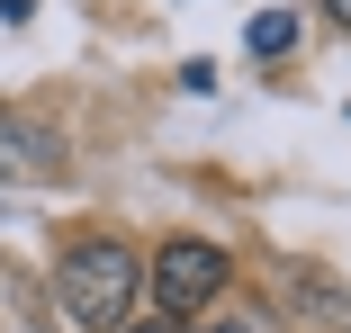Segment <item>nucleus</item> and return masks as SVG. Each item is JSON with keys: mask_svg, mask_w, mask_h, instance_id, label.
<instances>
[{"mask_svg": "<svg viewBox=\"0 0 351 333\" xmlns=\"http://www.w3.org/2000/svg\"><path fill=\"white\" fill-rule=\"evenodd\" d=\"M54 297H63V315L82 333H126L135 297H145V261H135V243H117V234H82L54 261Z\"/></svg>", "mask_w": 351, "mask_h": 333, "instance_id": "f257e3e1", "label": "nucleus"}, {"mask_svg": "<svg viewBox=\"0 0 351 333\" xmlns=\"http://www.w3.org/2000/svg\"><path fill=\"white\" fill-rule=\"evenodd\" d=\"M226 280H234V252H226V243H207V234H171V243L145 261V297H154V315L180 324V333L226 297Z\"/></svg>", "mask_w": 351, "mask_h": 333, "instance_id": "f03ea898", "label": "nucleus"}, {"mask_svg": "<svg viewBox=\"0 0 351 333\" xmlns=\"http://www.w3.org/2000/svg\"><path fill=\"white\" fill-rule=\"evenodd\" d=\"M45 162H63V145L45 136V126L0 117V180H27V171H45Z\"/></svg>", "mask_w": 351, "mask_h": 333, "instance_id": "7ed1b4c3", "label": "nucleus"}, {"mask_svg": "<svg viewBox=\"0 0 351 333\" xmlns=\"http://www.w3.org/2000/svg\"><path fill=\"white\" fill-rule=\"evenodd\" d=\"M298 36H306V18H298V10H261V18L243 27V45H252L261 63H279V54H298Z\"/></svg>", "mask_w": 351, "mask_h": 333, "instance_id": "20e7f679", "label": "nucleus"}, {"mask_svg": "<svg viewBox=\"0 0 351 333\" xmlns=\"http://www.w3.org/2000/svg\"><path fill=\"white\" fill-rule=\"evenodd\" d=\"M198 333H261V324H252L243 306H207V315H198Z\"/></svg>", "mask_w": 351, "mask_h": 333, "instance_id": "39448f33", "label": "nucleus"}, {"mask_svg": "<svg viewBox=\"0 0 351 333\" xmlns=\"http://www.w3.org/2000/svg\"><path fill=\"white\" fill-rule=\"evenodd\" d=\"M126 333H180V324H162V315H135V324H126Z\"/></svg>", "mask_w": 351, "mask_h": 333, "instance_id": "423d86ee", "label": "nucleus"}, {"mask_svg": "<svg viewBox=\"0 0 351 333\" xmlns=\"http://www.w3.org/2000/svg\"><path fill=\"white\" fill-rule=\"evenodd\" d=\"M324 18H342V27H351V0H324Z\"/></svg>", "mask_w": 351, "mask_h": 333, "instance_id": "0eeeda50", "label": "nucleus"}]
</instances>
